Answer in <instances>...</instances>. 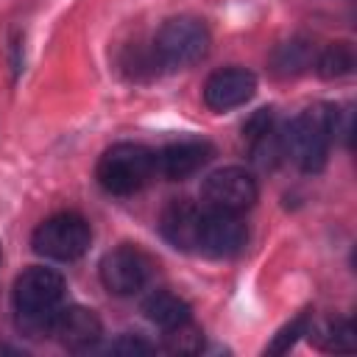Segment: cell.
Segmentation results:
<instances>
[{
  "label": "cell",
  "mask_w": 357,
  "mask_h": 357,
  "mask_svg": "<svg viewBox=\"0 0 357 357\" xmlns=\"http://www.w3.org/2000/svg\"><path fill=\"white\" fill-rule=\"evenodd\" d=\"M153 50L162 67H192L209 53V31L198 17H173L159 28Z\"/></svg>",
  "instance_id": "277c9868"
},
{
  "label": "cell",
  "mask_w": 357,
  "mask_h": 357,
  "mask_svg": "<svg viewBox=\"0 0 357 357\" xmlns=\"http://www.w3.org/2000/svg\"><path fill=\"white\" fill-rule=\"evenodd\" d=\"M156 173V153L139 142H117L98 159V184L112 195H131L142 190Z\"/></svg>",
  "instance_id": "3957f363"
},
{
  "label": "cell",
  "mask_w": 357,
  "mask_h": 357,
  "mask_svg": "<svg viewBox=\"0 0 357 357\" xmlns=\"http://www.w3.org/2000/svg\"><path fill=\"white\" fill-rule=\"evenodd\" d=\"M64 298V279L53 268H28L14 282V310L20 318V326L42 337L50 332V321Z\"/></svg>",
  "instance_id": "6da1fadb"
},
{
  "label": "cell",
  "mask_w": 357,
  "mask_h": 357,
  "mask_svg": "<svg viewBox=\"0 0 357 357\" xmlns=\"http://www.w3.org/2000/svg\"><path fill=\"white\" fill-rule=\"evenodd\" d=\"M47 335L56 337L70 351H86L100 340L103 324L86 307H59L53 321H50V332Z\"/></svg>",
  "instance_id": "30bf717a"
},
{
  "label": "cell",
  "mask_w": 357,
  "mask_h": 357,
  "mask_svg": "<svg viewBox=\"0 0 357 357\" xmlns=\"http://www.w3.org/2000/svg\"><path fill=\"white\" fill-rule=\"evenodd\" d=\"M257 92V75L243 67H226L206 78L204 84V103L212 112H229L248 103Z\"/></svg>",
  "instance_id": "9c48e42d"
},
{
  "label": "cell",
  "mask_w": 357,
  "mask_h": 357,
  "mask_svg": "<svg viewBox=\"0 0 357 357\" xmlns=\"http://www.w3.org/2000/svg\"><path fill=\"white\" fill-rule=\"evenodd\" d=\"M257 178L245 167H220L204 178L201 195L209 209L220 212H245L257 201Z\"/></svg>",
  "instance_id": "8992f818"
},
{
  "label": "cell",
  "mask_w": 357,
  "mask_h": 357,
  "mask_svg": "<svg viewBox=\"0 0 357 357\" xmlns=\"http://www.w3.org/2000/svg\"><path fill=\"white\" fill-rule=\"evenodd\" d=\"M248 240V229L240 220V215L234 212H220V209H209L201 215V229H198V248L206 257H234L245 248Z\"/></svg>",
  "instance_id": "ba28073f"
},
{
  "label": "cell",
  "mask_w": 357,
  "mask_h": 357,
  "mask_svg": "<svg viewBox=\"0 0 357 357\" xmlns=\"http://www.w3.org/2000/svg\"><path fill=\"white\" fill-rule=\"evenodd\" d=\"M212 156L215 148L206 139H178L156 153V170L170 181H184L192 173H198Z\"/></svg>",
  "instance_id": "8fae6325"
},
{
  "label": "cell",
  "mask_w": 357,
  "mask_h": 357,
  "mask_svg": "<svg viewBox=\"0 0 357 357\" xmlns=\"http://www.w3.org/2000/svg\"><path fill=\"white\" fill-rule=\"evenodd\" d=\"M201 346H204V337L192 321L165 332V349L173 354H195V351H201Z\"/></svg>",
  "instance_id": "ac0fdd59"
},
{
  "label": "cell",
  "mask_w": 357,
  "mask_h": 357,
  "mask_svg": "<svg viewBox=\"0 0 357 357\" xmlns=\"http://www.w3.org/2000/svg\"><path fill=\"white\" fill-rule=\"evenodd\" d=\"M307 335L315 340V346L326 351H354V324L349 318H337L324 326H312L310 321Z\"/></svg>",
  "instance_id": "9a60e30c"
},
{
  "label": "cell",
  "mask_w": 357,
  "mask_h": 357,
  "mask_svg": "<svg viewBox=\"0 0 357 357\" xmlns=\"http://www.w3.org/2000/svg\"><path fill=\"white\" fill-rule=\"evenodd\" d=\"M201 209L187 201V198H176L165 206L162 218H159V231L162 237L181 251H195L198 248V229H201Z\"/></svg>",
  "instance_id": "7c38bea8"
},
{
  "label": "cell",
  "mask_w": 357,
  "mask_h": 357,
  "mask_svg": "<svg viewBox=\"0 0 357 357\" xmlns=\"http://www.w3.org/2000/svg\"><path fill=\"white\" fill-rule=\"evenodd\" d=\"M156 346H151L148 340H142V337H134V335H126V337H120V340H114L106 351L109 354H151Z\"/></svg>",
  "instance_id": "44dd1931"
},
{
  "label": "cell",
  "mask_w": 357,
  "mask_h": 357,
  "mask_svg": "<svg viewBox=\"0 0 357 357\" xmlns=\"http://www.w3.org/2000/svg\"><path fill=\"white\" fill-rule=\"evenodd\" d=\"M310 312H301V315H296L287 326H282L279 332H276V337L271 340V346H268V351L271 354H284L296 340H298V335H307V329H310Z\"/></svg>",
  "instance_id": "d6986e66"
},
{
  "label": "cell",
  "mask_w": 357,
  "mask_h": 357,
  "mask_svg": "<svg viewBox=\"0 0 357 357\" xmlns=\"http://www.w3.org/2000/svg\"><path fill=\"white\" fill-rule=\"evenodd\" d=\"M89 243H92V229L75 212H59V215L42 220L31 237V245L36 254L59 259V262L84 257Z\"/></svg>",
  "instance_id": "5b68a950"
},
{
  "label": "cell",
  "mask_w": 357,
  "mask_h": 357,
  "mask_svg": "<svg viewBox=\"0 0 357 357\" xmlns=\"http://www.w3.org/2000/svg\"><path fill=\"white\" fill-rule=\"evenodd\" d=\"M151 257L137 245H117L100 259V282L114 296H131L151 279Z\"/></svg>",
  "instance_id": "52a82bcc"
},
{
  "label": "cell",
  "mask_w": 357,
  "mask_h": 357,
  "mask_svg": "<svg viewBox=\"0 0 357 357\" xmlns=\"http://www.w3.org/2000/svg\"><path fill=\"white\" fill-rule=\"evenodd\" d=\"M273 126H276V114H273V109H259V112H254V114L245 120V126H243V139L251 142V139L262 137L265 131H271Z\"/></svg>",
  "instance_id": "ffe728a7"
},
{
  "label": "cell",
  "mask_w": 357,
  "mask_h": 357,
  "mask_svg": "<svg viewBox=\"0 0 357 357\" xmlns=\"http://www.w3.org/2000/svg\"><path fill=\"white\" fill-rule=\"evenodd\" d=\"M332 114H335V106H312L296 114L290 126L284 128L282 134L284 156H290L298 170L304 173L324 170L326 156H329V142L335 139Z\"/></svg>",
  "instance_id": "7a4b0ae2"
},
{
  "label": "cell",
  "mask_w": 357,
  "mask_h": 357,
  "mask_svg": "<svg viewBox=\"0 0 357 357\" xmlns=\"http://www.w3.org/2000/svg\"><path fill=\"white\" fill-rule=\"evenodd\" d=\"M142 312H145V318H148L151 324H156V326L165 329V332L181 326V324H187V321H192L190 304H187L181 296L170 293V290H156V293H151V296L145 298V304H142Z\"/></svg>",
  "instance_id": "4fadbf2b"
},
{
  "label": "cell",
  "mask_w": 357,
  "mask_h": 357,
  "mask_svg": "<svg viewBox=\"0 0 357 357\" xmlns=\"http://www.w3.org/2000/svg\"><path fill=\"white\" fill-rule=\"evenodd\" d=\"M120 67L128 78L134 81H145V78H153L162 67L156 50H153V42L151 45H128L123 59H120Z\"/></svg>",
  "instance_id": "e0dca14e"
},
{
  "label": "cell",
  "mask_w": 357,
  "mask_h": 357,
  "mask_svg": "<svg viewBox=\"0 0 357 357\" xmlns=\"http://www.w3.org/2000/svg\"><path fill=\"white\" fill-rule=\"evenodd\" d=\"M357 64V56H354V47L349 42H332L321 50V56L315 59V67H318V75L332 81V78H343L354 70Z\"/></svg>",
  "instance_id": "2e32d148"
},
{
  "label": "cell",
  "mask_w": 357,
  "mask_h": 357,
  "mask_svg": "<svg viewBox=\"0 0 357 357\" xmlns=\"http://www.w3.org/2000/svg\"><path fill=\"white\" fill-rule=\"evenodd\" d=\"M312 59H315L312 45H310L307 39L296 36V39L282 42V45L273 50V56H271V70H273L276 75H282V78H290V75L304 73V70L312 64Z\"/></svg>",
  "instance_id": "5bb4252c"
}]
</instances>
